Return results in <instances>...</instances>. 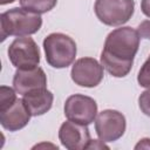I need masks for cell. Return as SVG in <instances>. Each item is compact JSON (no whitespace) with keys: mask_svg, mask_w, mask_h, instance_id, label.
Listing matches in <instances>:
<instances>
[{"mask_svg":"<svg viewBox=\"0 0 150 150\" xmlns=\"http://www.w3.org/2000/svg\"><path fill=\"white\" fill-rule=\"evenodd\" d=\"M141 36L131 27L116 28L108 34L101 53V64L114 77L127 76L134 64Z\"/></svg>","mask_w":150,"mask_h":150,"instance_id":"1","label":"cell"},{"mask_svg":"<svg viewBox=\"0 0 150 150\" xmlns=\"http://www.w3.org/2000/svg\"><path fill=\"white\" fill-rule=\"evenodd\" d=\"M42 26L40 14L29 12L25 8H12L0 15L1 41L8 36H28L39 32Z\"/></svg>","mask_w":150,"mask_h":150,"instance_id":"2","label":"cell"},{"mask_svg":"<svg viewBox=\"0 0 150 150\" xmlns=\"http://www.w3.org/2000/svg\"><path fill=\"white\" fill-rule=\"evenodd\" d=\"M46 61L56 69L69 67L76 57L77 48L75 41L63 33H52L43 40Z\"/></svg>","mask_w":150,"mask_h":150,"instance_id":"3","label":"cell"},{"mask_svg":"<svg viewBox=\"0 0 150 150\" xmlns=\"http://www.w3.org/2000/svg\"><path fill=\"white\" fill-rule=\"evenodd\" d=\"M94 11L97 19L111 27L128 22L135 12L134 0H96Z\"/></svg>","mask_w":150,"mask_h":150,"instance_id":"4","label":"cell"},{"mask_svg":"<svg viewBox=\"0 0 150 150\" xmlns=\"http://www.w3.org/2000/svg\"><path fill=\"white\" fill-rule=\"evenodd\" d=\"M8 57L16 69H30L40 63V49L29 36H18L8 47Z\"/></svg>","mask_w":150,"mask_h":150,"instance_id":"5","label":"cell"},{"mask_svg":"<svg viewBox=\"0 0 150 150\" xmlns=\"http://www.w3.org/2000/svg\"><path fill=\"white\" fill-rule=\"evenodd\" d=\"M127 122L122 112L112 109H105L97 114L95 118V131L101 141L115 142L120 139L125 131Z\"/></svg>","mask_w":150,"mask_h":150,"instance_id":"6","label":"cell"},{"mask_svg":"<svg viewBox=\"0 0 150 150\" xmlns=\"http://www.w3.org/2000/svg\"><path fill=\"white\" fill-rule=\"evenodd\" d=\"M63 110L67 120L83 125H89L95 122L97 116V103L90 96L75 94L70 95L66 100Z\"/></svg>","mask_w":150,"mask_h":150,"instance_id":"7","label":"cell"},{"mask_svg":"<svg viewBox=\"0 0 150 150\" xmlns=\"http://www.w3.org/2000/svg\"><path fill=\"white\" fill-rule=\"evenodd\" d=\"M70 76L75 84L94 88L103 80V66L93 57H81L73 64Z\"/></svg>","mask_w":150,"mask_h":150,"instance_id":"8","label":"cell"},{"mask_svg":"<svg viewBox=\"0 0 150 150\" xmlns=\"http://www.w3.org/2000/svg\"><path fill=\"white\" fill-rule=\"evenodd\" d=\"M59 139L68 150H82L87 149V145L91 138L87 125L68 120L60 127Z\"/></svg>","mask_w":150,"mask_h":150,"instance_id":"9","label":"cell"},{"mask_svg":"<svg viewBox=\"0 0 150 150\" xmlns=\"http://www.w3.org/2000/svg\"><path fill=\"white\" fill-rule=\"evenodd\" d=\"M13 87L20 95L47 88V75L39 66L30 69H16L13 77Z\"/></svg>","mask_w":150,"mask_h":150,"instance_id":"10","label":"cell"},{"mask_svg":"<svg viewBox=\"0 0 150 150\" xmlns=\"http://www.w3.org/2000/svg\"><path fill=\"white\" fill-rule=\"evenodd\" d=\"M30 116L22 98H16L11 107L0 111V123L8 131H18L28 124Z\"/></svg>","mask_w":150,"mask_h":150,"instance_id":"11","label":"cell"},{"mask_svg":"<svg viewBox=\"0 0 150 150\" xmlns=\"http://www.w3.org/2000/svg\"><path fill=\"white\" fill-rule=\"evenodd\" d=\"M22 101L26 104L32 116H41L50 110L54 101L52 91L45 89H39L30 91L22 96Z\"/></svg>","mask_w":150,"mask_h":150,"instance_id":"12","label":"cell"},{"mask_svg":"<svg viewBox=\"0 0 150 150\" xmlns=\"http://www.w3.org/2000/svg\"><path fill=\"white\" fill-rule=\"evenodd\" d=\"M57 4V0H20V5L22 8L36 13L43 14L52 11Z\"/></svg>","mask_w":150,"mask_h":150,"instance_id":"13","label":"cell"},{"mask_svg":"<svg viewBox=\"0 0 150 150\" xmlns=\"http://www.w3.org/2000/svg\"><path fill=\"white\" fill-rule=\"evenodd\" d=\"M15 89H12L11 87L1 86L0 87V111L7 109L16 101V94Z\"/></svg>","mask_w":150,"mask_h":150,"instance_id":"14","label":"cell"},{"mask_svg":"<svg viewBox=\"0 0 150 150\" xmlns=\"http://www.w3.org/2000/svg\"><path fill=\"white\" fill-rule=\"evenodd\" d=\"M137 82L143 88H146V89L150 88V55L138 71Z\"/></svg>","mask_w":150,"mask_h":150,"instance_id":"15","label":"cell"},{"mask_svg":"<svg viewBox=\"0 0 150 150\" xmlns=\"http://www.w3.org/2000/svg\"><path fill=\"white\" fill-rule=\"evenodd\" d=\"M138 105L141 111L150 117V88L143 91L138 97Z\"/></svg>","mask_w":150,"mask_h":150,"instance_id":"16","label":"cell"},{"mask_svg":"<svg viewBox=\"0 0 150 150\" xmlns=\"http://www.w3.org/2000/svg\"><path fill=\"white\" fill-rule=\"evenodd\" d=\"M137 32H138L141 39L150 40V20L142 21L137 27Z\"/></svg>","mask_w":150,"mask_h":150,"instance_id":"17","label":"cell"},{"mask_svg":"<svg viewBox=\"0 0 150 150\" xmlns=\"http://www.w3.org/2000/svg\"><path fill=\"white\" fill-rule=\"evenodd\" d=\"M87 149H109V146L105 145L104 142L101 139H90L87 145Z\"/></svg>","mask_w":150,"mask_h":150,"instance_id":"18","label":"cell"},{"mask_svg":"<svg viewBox=\"0 0 150 150\" xmlns=\"http://www.w3.org/2000/svg\"><path fill=\"white\" fill-rule=\"evenodd\" d=\"M141 9L145 16L150 18V0H142L141 1Z\"/></svg>","mask_w":150,"mask_h":150,"instance_id":"19","label":"cell"},{"mask_svg":"<svg viewBox=\"0 0 150 150\" xmlns=\"http://www.w3.org/2000/svg\"><path fill=\"white\" fill-rule=\"evenodd\" d=\"M135 149L138 150V149H150V138H142L139 139V142L135 145Z\"/></svg>","mask_w":150,"mask_h":150,"instance_id":"20","label":"cell"},{"mask_svg":"<svg viewBox=\"0 0 150 150\" xmlns=\"http://www.w3.org/2000/svg\"><path fill=\"white\" fill-rule=\"evenodd\" d=\"M15 0H0V5H7V4H12V2H14Z\"/></svg>","mask_w":150,"mask_h":150,"instance_id":"21","label":"cell"}]
</instances>
